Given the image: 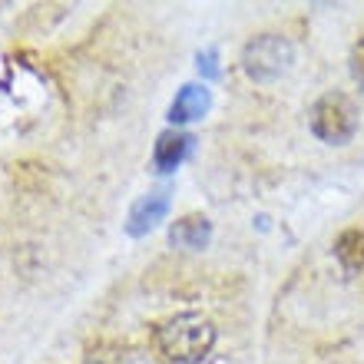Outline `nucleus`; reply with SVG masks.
<instances>
[{
  "label": "nucleus",
  "instance_id": "f03ea898",
  "mask_svg": "<svg viewBox=\"0 0 364 364\" xmlns=\"http://www.w3.org/2000/svg\"><path fill=\"white\" fill-rule=\"evenodd\" d=\"M291 63H295V47L282 33H262L242 50V70L255 83H272V80L285 77Z\"/></svg>",
  "mask_w": 364,
  "mask_h": 364
},
{
  "label": "nucleus",
  "instance_id": "9d476101",
  "mask_svg": "<svg viewBox=\"0 0 364 364\" xmlns=\"http://www.w3.org/2000/svg\"><path fill=\"white\" fill-rule=\"evenodd\" d=\"M215 60H219V57H215V50H212V47L199 53V73H202V77H209V80L219 77V67H215Z\"/></svg>",
  "mask_w": 364,
  "mask_h": 364
},
{
  "label": "nucleus",
  "instance_id": "423d86ee",
  "mask_svg": "<svg viewBox=\"0 0 364 364\" xmlns=\"http://www.w3.org/2000/svg\"><path fill=\"white\" fill-rule=\"evenodd\" d=\"M212 242V222L205 215H186L176 219L169 229V245L186 252H202Z\"/></svg>",
  "mask_w": 364,
  "mask_h": 364
},
{
  "label": "nucleus",
  "instance_id": "1a4fd4ad",
  "mask_svg": "<svg viewBox=\"0 0 364 364\" xmlns=\"http://www.w3.org/2000/svg\"><path fill=\"white\" fill-rule=\"evenodd\" d=\"M351 77H355V83L364 90V37L355 43V50H351Z\"/></svg>",
  "mask_w": 364,
  "mask_h": 364
},
{
  "label": "nucleus",
  "instance_id": "f257e3e1",
  "mask_svg": "<svg viewBox=\"0 0 364 364\" xmlns=\"http://www.w3.org/2000/svg\"><path fill=\"white\" fill-rule=\"evenodd\" d=\"M153 345L169 364H199L215 345V328L209 318L186 311L156 328Z\"/></svg>",
  "mask_w": 364,
  "mask_h": 364
},
{
  "label": "nucleus",
  "instance_id": "39448f33",
  "mask_svg": "<svg viewBox=\"0 0 364 364\" xmlns=\"http://www.w3.org/2000/svg\"><path fill=\"white\" fill-rule=\"evenodd\" d=\"M212 106V93L205 90V83H186V87L176 93L173 106H169V119L173 123H192V119H202Z\"/></svg>",
  "mask_w": 364,
  "mask_h": 364
},
{
  "label": "nucleus",
  "instance_id": "0eeeda50",
  "mask_svg": "<svg viewBox=\"0 0 364 364\" xmlns=\"http://www.w3.org/2000/svg\"><path fill=\"white\" fill-rule=\"evenodd\" d=\"M189 149H192V136L176 133V129L163 133L159 139H156V149H153L156 173H173V169H179L182 159L189 156Z\"/></svg>",
  "mask_w": 364,
  "mask_h": 364
},
{
  "label": "nucleus",
  "instance_id": "7ed1b4c3",
  "mask_svg": "<svg viewBox=\"0 0 364 364\" xmlns=\"http://www.w3.org/2000/svg\"><path fill=\"white\" fill-rule=\"evenodd\" d=\"M311 133L328 146H345L358 133V109L345 93H325L311 106Z\"/></svg>",
  "mask_w": 364,
  "mask_h": 364
},
{
  "label": "nucleus",
  "instance_id": "6e6552de",
  "mask_svg": "<svg viewBox=\"0 0 364 364\" xmlns=\"http://www.w3.org/2000/svg\"><path fill=\"white\" fill-rule=\"evenodd\" d=\"M335 255L345 272L364 269V229H345L335 242Z\"/></svg>",
  "mask_w": 364,
  "mask_h": 364
},
{
  "label": "nucleus",
  "instance_id": "20e7f679",
  "mask_svg": "<svg viewBox=\"0 0 364 364\" xmlns=\"http://www.w3.org/2000/svg\"><path fill=\"white\" fill-rule=\"evenodd\" d=\"M173 205V189L169 186H159V189L146 192L143 199L133 202V209H129V219H126V232L133 235V239H143L149 232L166 219V212Z\"/></svg>",
  "mask_w": 364,
  "mask_h": 364
}]
</instances>
